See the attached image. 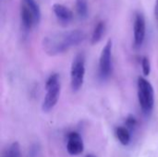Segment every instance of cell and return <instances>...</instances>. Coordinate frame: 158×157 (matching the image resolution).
Listing matches in <instances>:
<instances>
[{
  "mask_svg": "<svg viewBox=\"0 0 158 157\" xmlns=\"http://www.w3.org/2000/svg\"><path fill=\"white\" fill-rule=\"evenodd\" d=\"M85 39V33L80 30H72L64 32L53 33L44 37L43 48L49 56H56L70 47L82 43Z\"/></svg>",
  "mask_w": 158,
  "mask_h": 157,
  "instance_id": "6da1fadb",
  "label": "cell"
},
{
  "mask_svg": "<svg viewBox=\"0 0 158 157\" xmlns=\"http://www.w3.org/2000/svg\"><path fill=\"white\" fill-rule=\"evenodd\" d=\"M138 99L143 113L150 115L155 105V93L152 84L143 77L138 79Z\"/></svg>",
  "mask_w": 158,
  "mask_h": 157,
  "instance_id": "7a4b0ae2",
  "label": "cell"
},
{
  "mask_svg": "<svg viewBox=\"0 0 158 157\" xmlns=\"http://www.w3.org/2000/svg\"><path fill=\"white\" fill-rule=\"evenodd\" d=\"M20 18L23 27L27 30H31L40 22L41 11L35 0H21Z\"/></svg>",
  "mask_w": 158,
  "mask_h": 157,
  "instance_id": "3957f363",
  "label": "cell"
},
{
  "mask_svg": "<svg viewBox=\"0 0 158 157\" xmlns=\"http://www.w3.org/2000/svg\"><path fill=\"white\" fill-rule=\"evenodd\" d=\"M46 94L42 105L44 112H49L56 105L60 93V80L58 74H52L45 82Z\"/></svg>",
  "mask_w": 158,
  "mask_h": 157,
  "instance_id": "277c9868",
  "label": "cell"
},
{
  "mask_svg": "<svg viewBox=\"0 0 158 157\" xmlns=\"http://www.w3.org/2000/svg\"><path fill=\"white\" fill-rule=\"evenodd\" d=\"M85 76V56L83 54H78L71 64L70 85L74 92L79 91L84 81Z\"/></svg>",
  "mask_w": 158,
  "mask_h": 157,
  "instance_id": "5b68a950",
  "label": "cell"
},
{
  "mask_svg": "<svg viewBox=\"0 0 158 157\" xmlns=\"http://www.w3.org/2000/svg\"><path fill=\"white\" fill-rule=\"evenodd\" d=\"M112 41L108 40L106 45L104 46L100 59H99V71L102 78H107L111 73L112 68Z\"/></svg>",
  "mask_w": 158,
  "mask_h": 157,
  "instance_id": "8992f818",
  "label": "cell"
},
{
  "mask_svg": "<svg viewBox=\"0 0 158 157\" xmlns=\"http://www.w3.org/2000/svg\"><path fill=\"white\" fill-rule=\"evenodd\" d=\"M133 32H134V45L135 47H141L144 42L145 33H146V23L144 16L142 13H136L134 18L133 24Z\"/></svg>",
  "mask_w": 158,
  "mask_h": 157,
  "instance_id": "52a82bcc",
  "label": "cell"
},
{
  "mask_svg": "<svg viewBox=\"0 0 158 157\" xmlns=\"http://www.w3.org/2000/svg\"><path fill=\"white\" fill-rule=\"evenodd\" d=\"M84 145L81 135L77 132H70L68 136L67 150L71 155H79L83 152Z\"/></svg>",
  "mask_w": 158,
  "mask_h": 157,
  "instance_id": "ba28073f",
  "label": "cell"
},
{
  "mask_svg": "<svg viewBox=\"0 0 158 157\" xmlns=\"http://www.w3.org/2000/svg\"><path fill=\"white\" fill-rule=\"evenodd\" d=\"M53 11L56 18L63 22H69L73 18L72 11L62 4H55L53 6Z\"/></svg>",
  "mask_w": 158,
  "mask_h": 157,
  "instance_id": "9c48e42d",
  "label": "cell"
},
{
  "mask_svg": "<svg viewBox=\"0 0 158 157\" xmlns=\"http://www.w3.org/2000/svg\"><path fill=\"white\" fill-rule=\"evenodd\" d=\"M105 30H106L105 22L104 21L98 22L97 25L94 27V30L93 34H92V38H91L92 44H95V43H97L98 42L101 41V39L103 37V34L105 32Z\"/></svg>",
  "mask_w": 158,
  "mask_h": 157,
  "instance_id": "30bf717a",
  "label": "cell"
},
{
  "mask_svg": "<svg viewBox=\"0 0 158 157\" xmlns=\"http://www.w3.org/2000/svg\"><path fill=\"white\" fill-rule=\"evenodd\" d=\"M116 134H117L118 139L119 140V142L123 145H128L130 143V141H131V133H130V130L127 128L118 127L116 130Z\"/></svg>",
  "mask_w": 158,
  "mask_h": 157,
  "instance_id": "8fae6325",
  "label": "cell"
},
{
  "mask_svg": "<svg viewBox=\"0 0 158 157\" xmlns=\"http://www.w3.org/2000/svg\"><path fill=\"white\" fill-rule=\"evenodd\" d=\"M76 10L81 18H85L88 14V0H76Z\"/></svg>",
  "mask_w": 158,
  "mask_h": 157,
  "instance_id": "7c38bea8",
  "label": "cell"
},
{
  "mask_svg": "<svg viewBox=\"0 0 158 157\" xmlns=\"http://www.w3.org/2000/svg\"><path fill=\"white\" fill-rule=\"evenodd\" d=\"M3 157H20V150H19V143H12Z\"/></svg>",
  "mask_w": 158,
  "mask_h": 157,
  "instance_id": "4fadbf2b",
  "label": "cell"
},
{
  "mask_svg": "<svg viewBox=\"0 0 158 157\" xmlns=\"http://www.w3.org/2000/svg\"><path fill=\"white\" fill-rule=\"evenodd\" d=\"M142 68L144 76H148L151 72V63L147 56H143L142 58Z\"/></svg>",
  "mask_w": 158,
  "mask_h": 157,
  "instance_id": "5bb4252c",
  "label": "cell"
},
{
  "mask_svg": "<svg viewBox=\"0 0 158 157\" xmlns=\"http://www.w3.org/2000/svg\"><path fill=\"white\" fill-rule=\"evenodd\" d=\"M136 124H137V120H136V118H134V117H132V116H130L128 118H127V120H126V125H127V127L129 128V129H134L135 128V126H136Z\"/></svg>",
  "mask_w": 158,
  "mask_h": 157,
  "instance_id": "9a60e30c",
  "label": "cell"
},
{
  "mask_svg": "<svg viewBox=\"0 0 158 157\" xmlns=\"http://www.w3.org/2000/svg\"><path fill=\"white\" fill-rule=\"evenodd\" d=\"M155 18H156V21L158 27V0H156V5H155Z\"/></svg>",
  "mask_w": 158,
  "mask_h": 157,
  "instance_id": "2e32d148",
  "label": "cell"
},
{
  "mask_svg": "<svg viewBox=\"0 0 158 157\" xmlns=\"http://www.w3.org/2000/svg\"><path fill=\"white\" fill-rule=\"evenodd\" d=\"M86 157H96V156H94V155H88Z\"/></svg>",
  "mask_w": 158,
  "mask_h": 157,
  "instance_id": "e0dca14e",
  "label": "cell"
}]
</instances>
